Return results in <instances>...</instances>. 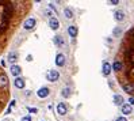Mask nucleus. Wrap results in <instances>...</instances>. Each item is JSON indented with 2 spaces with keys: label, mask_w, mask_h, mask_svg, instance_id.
<instances>
[{
  "label": "nucleus",
  "mask_w": 134,
  "mask_h": 121,
  "mask_svg": "<svg viewBox=\"0 0 134 121\" xmlns=\"http://www.w3.org/2000/svg\"><path fill=\"white\" fill-rule=\"evenodd\" d=\"M58 78H60L58 71H49L47 72V80H49V82H56Z\"/></svg>",
  "instance_id": "nucleus-4"
},
{
  "label": "nucleus",
  "mask_w": 134,
  "mask_h": 121,
  "mask_svg": "<svg viewBox=\"0 0 134 121\" xmlns=\"http://www.w3.org/2000/svg\"><path fill=\"white\" fill-rule=\"evenodd\" d=\"M10 71H11V74L14 75V76H19V75H21V72H22V69H21V67H19V65H12Z\"/></svg>",
  "instance_id": "nucleus-10"
},
{
  "label": "nucleus",
  "mask_w": 134,
  "mask_h": 121,
  "mask_svg": "<svg viewBox=\"0 0 134 121\" xmlns=\"http://www.w3.org/2000/svg\"><path fill=\"white\" fill-rule=\"evenodd\" d=\"M8 61H10V63H16V61H18V53H16V52H10V54H8Z\"/></svg>",
  "instance_id": "nucleus-14"
},
{
  "label": "nucleus",
  "mask_w": 134,
  "mask_h": 121,
  "mask_svg": "<svg viewBox=\"0 0 134 121\" xmlns=\"http://www.w3.org/2000/svg\"><path fill=\"white\" fill-rule=\"evenodd\" d=\"M15 87H18V89H23L24 87V80L22 79V78H16V79H15Z\"/></svg>",
  "instance_id": "nucleus-16"
},
{
  "label": "nucleus",
  "mask_w": 134,
  "mask_h": 121,
  "mask_svg": "<svg viewBox=\"0 0 134 121\" xmlns=\"http://www.w3.org/2000/svg\"><path fill=\"white\" fill-rule=\"evenodd\" d=\"M68 33H69L70 37L75 38V37L77 36V27H76V26H69V27H68Z\"/></svg>",
  "instance_id": "nucleus-15"
},
{
  "label": "nucleus",
  "mask_w": 134,
  "mask_h": 121,
  "mask_svg": "<svg viewBox=\"0 0 134 121\" xmlns=\"http://www.w3.org/2000/svg\"><path fill=\"white\" fill-rule=\"evenodd\" d=\"M117 121H127V120H126L125 117H118V118H117Z\"/></svg>",
  "instance_id": "nucleus-24"
},
{
  "label": "nucleus",
  "mask_w": 134,
  "mask_h": 121,
  "mask_svg": "<svg viewBox=\"0 0 134 121\" xmlns=\"http://www.w3.org/2000/svg\"><path fill=\"white\" fill-rule=\"evenodd\" d=\"M35 23H37V22H35L34 18H29L26 22H24V29H26V30H31L33 27L35 26Z\"/></svg>",
  "instance_id": "nucleus-6"
},
{
  "label": "nucleus",
  "mask_w": 134,
  "mask_h": 121,
  "mask_svg": "<svg viewBox=\"0 0 134 121\" xmlns=\"http://www.w3.org/2000/svg\"><path fill=\"white\" fill-rule=\"evenodd\" d=\"M114 103L122 106L123 105V97H121V95H114Z\"/></svg>",
  "instance_id": "nucleus-17"
},
{
  "label": "nucleus",
  "mask_w": 134,
  "mask_h": 121,
  "mask_svg": "<svg viewBox=\"0 0 134 121\" xmlns=\"http://www.w3.org/2000/svg\"><path fill=\"white\" fill-rule=\"evenodd\" d=\"M54 42H56L57 45H58V46H62V45H64L62 37H60V36H56V37H54Z\"/></svg>",
  "instance_id": "nucleus-18"
},
{
  "label": "nucleus",
  "mask_w": 134,
  "mask_h": 121,
  "mask_svg": "<svg viewBox=\"0 0 134 121\" xmlns=\"http://www.w3.org/2000/svg\"><path fill=\"white\" fill-rule=\"evenodd\" d=\"M114 61L119 64V71L115 72V75L121 87H134V26L123 36Z\"/></svg>",
  "instance_id": "nucleus-2"
},
{
  "label": "nucleus",
  "mask_w": 134,
  "mask_h": 121,
  "mask_svg": "<svg viewBox=\"0 0 134 121\" xmlns=\"http://www.w3.org/2000/svg\"><path fill=\"white\" fill-rule=\"evenodd\" d=\"M64 14H65V16H67L68 19H70V18H73V12L70 11L69 8H65L64 10Z\"/></svg>",
  "instance_id": "nucleus-19"
},
{
  "label": "nucleus",
  "mask_w": 134,
  "mask_h": 121,
  "mask_svg": "<svg viewBox=\"0 0 134 121\" xmlns=\"http://www.w3.org/2000/svg\"><path fill=\"white\" fill-rule=\"evenodd\" d=\"M114 18H115V21H117V22H122L123 19H125V14H123V11H115Z\"/></svg>",
  "instance_id": "nucleus-11"
},
{
  "label": "nucleus",
  "mask_w": 134,
  "mask_h": 121,
  "mask_svg": "<svg viewBox=\"0 0 134 121\" xmlns=\"http://www.w3.org/2000/svg\"><path fill=\"white\" fill-rule=\"evenodd\" d=\"M102 71H103V75H106V76H107V75H110V72L112 71V68H111L110 63L106 61L104 64H103V69H102Z\"/></svg>",
  "instance_id": "nucleus-9"
},
{
  "label": "nucleus",
  "mask_w": 134,
  "mask_h": 121,
  "mask_svg": "<svg viewBox=\"0 0 134 121\" xmlns=\"http://www.w3.org/2000/svg\"><path fill=\"white\" fill-rule=\"evenodd\" d=\"M57 112H58V114H67V106H65L64 103H58L57 105Z\"/></svg>",
  "instance_id": "nucleus-12"
},
{
  "label": "nucleus",
  "mask_w": 134,
  "mask_h": 121,
  "mask_svg": "<svg viewBox=\"0 0 134 121\" xmlns=\"http://www.w3.org/2000/svg\"><path fill=\"white\" fill-rule=\"evenodd\" d=\"M69 94H70V90L69 89H64V90H62V97L67 98V97H69Z\"/></svg>",
  "instance_id": "nucleus-20"
},
{
  "label": "nucleus",
  "mask_w": 134,
  "mask_h": 121,
  "mask_svg": "<svg viewBox=\"0 0 134 121\" xmlns=\"http://www.w3.org/2000/svg\"><path fill=\"white\" fill-rule=\"evenodd\" d=\"M121 109H122V113H123V114H130V113H131V106L129 105V103H123Z\"/></svg>",
  "instance_id": "nucleus-13"
},
{
  "label": "nucleus",
  "mask_w": 134,
  "mask_h": 121,
  "mask_svg": "<svg viewBox=\"0 0 134 121\" xmlns=\"http://www.w3.org/2000/svg\"><path fill=\"white\" fill-rule=\"evenodd\" d=\"M22 121H31V117H30V116H26V117L22 118Z\"/></svg>",
  "instance_id": "nucleus-22"
},
{
  "label": "nucleus",
  "mask_w": 134,
  "mask_h": 121,
  "mask_svg": "<svg viewBox=\"0 0 134 121\" xmlns=\"http://www.w3.org/2000/svg\"><path fill=\"white\" fill-rule=\"evenodd\" d=\"M10 98V86H8V78L3 68L0 67V113L6 108Z\"/></svg>",
  "instance_id": "nucleus-3"
},
{
  "label": "nucleus",
  "mask_w": 134,
  "mask_h": 121,
  "mask_svg": "<svg viewBox=\"0 0 134 121\" xmlns=\"http://www.w3.org/2000/svg\"><path fill=\"white\" fill-rule=\"evenodd\" d=\"M56 64L58 65V67H62V65L65 64V56L61 53L57 54V57H56Z\"/></svg>",
  "instance_id": "nucleus-8"
},
{
  "label": "nucleus",
  "mask_w": 134,
  "mask_h": 121,
  "mask_svg": "<svg viewBox=\"0 0 134 121\" xmlns=\"http://www.w3.org/2000/svg\"><path fill=\"white\" fill-rule=\"evenodd\" d=\"M29 112H31V113H37L38 110L35 109V108H33V109H31V108H29Z\"/></svg>",
  "instance_id": "nucleus-23"
},
{
  "label": "nucleus",
  "mask_w": 134,
  "mask_h": 121,
  "mask_svg": "<svg viewBox=\"0 0 134 121\" xmlns=\"http://www.w3.org/2000/svg\"><path fill=\"white\" fill-rule=\"evenodd\" d=\"M49 25H50V27H52L53 30H57V29L60 27V22H58V19L54 18V16H52V18L49 19Z\"/></svg>",
  "instance_id": "nucleus-5"
},
{
  "label": "nucleus",
  "mask_w": 134,
  "mask_h": 121,
  "mask_svg": "<svg viewBox=\"0 0 134 121\" xmlns=\"http://www.w3.org/2000/svg\"><path fill=\"white\" fill-rule=\"evenodd\" d=\"M38 97L39 98H46L47 95H49V89H47V87H42V89H39L38 90Z\"/></svg>",
  "instance_id": "nucleus-7"
},
{
  "label": "nucleus",
  "mask_w": 134,
  "mask_h": 121,
  "mask_svg": "<svg viewBox=\"0 0 134 121\" xmlns=\"http://www.w3.org/2000/svg\"><path fill=\"white\" fill-rule=\"evenodd\" d=\"M129 105H134V97L129 98Z\"/></svg>",
  "instance_id": "nucleus-21"
},
{
  "label": "nucleus",
  "mask_w": 134,
  "mask_h": 121,
  "mask_svg": "<svg viewBox=\"0 0 134 121\" xmlns=\"http://www.w3.org/2000/svg\"><path fill=\"white\" fill-rule=\"evenodd\" d=\"M31 8V1H0V54Z\"/></svg>",
  "instance_id": "nucleus-1"
}]
</instances>
